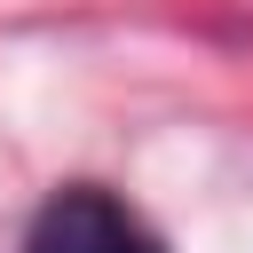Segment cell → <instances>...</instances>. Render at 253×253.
<instances>
[{"label": "cell", "mask_w": 253, "mask_h": 253, "mask_svg": "<svg viewBox=\"0 0 253 253\" xmlns=\"http://www.w3.org/2000/svg\"><path fill=\"white\" fill-rule=\"evenodd\" d=\"M24 253H166L111 190H55L32 229H24Z\"/></svg>", "instance_id": "6da1fadb"}]
</instances>
